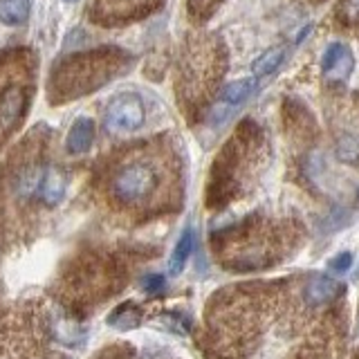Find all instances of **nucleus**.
<instances>
[{"instance_id":"f3484780","label":"nucleus","mask_w":359,"mask_h":359,"mask_svg":"<svg viewBox=\"0 0 359 359\" xmlns=\"http://www.w3.org/2000/svg\"><path fill=\"white\" fill-rule=\"evenodd\" d=\"M351 265H353V254L351 252H341L339 256H334L330 261V269H332V272H339V274L348 272Z\"/></svg>"},{"instance_id":"4468645a","label":"nucleus","mask_w":359,"mask_h":359,"mask_svg":"<svg viewBox=\"0 0 359 359\" xmlns=\"http://www.w3.org/2000/svg\"><path fill=\"white\" fill-rule=\"evenodd\" d=\"M285 59V48H272L267 50L263 56H258L254 61L252 70H254V79H263V76H269L272 72H276V67L283 63Z\"/></svg>"},{"instance_id":"7ed1b4c3","label":"nucleus","mask_w":359,"mask_h":359,"mask_svg":"<svg viewBox=\"0 0 359 359\" xmlns=\"http://www.w3.org/2000/svg\"><path fill=\"white\" fill-rule=\"evenodd\" d=\"M146 119L144 104L137 95H119L110 101V106L106 110L104 126L112 135H123V133H135L142 128V123Z\"/></svg>"},{"instance_id":"9b49d317","label":"nucleus","mask_w":359,"mask_h":359,"mask_svg":"<svg viewBox=\"0 0 359 359\" xmlns=\"http://www.w3.org/2000/svg\"><path fill=\"white\" fill-rule=\"evenodd\" d=\"M337 27L359 36V0H339L334 7Z\"/></svg>"},{"instance_id":"9d476101","label":"nucleus","mask_w":359,"mask_h":359,"mask_svg":"<svg viewBox=\"0 0 359 359\" xmlns=\"http://www.w3.org/2000/svg\"><path fill=\"white\" fill-rule=\"evenodd\" d=\"M29 11V0H0V22L7 27H18L27 22Z\"/></svg>"},{"instance_id":"f257e3e1","label":"nucleus","mask_w":359,"mask_h":359,"mask_svg":"<svg viewBox=\"0 0 359 359\" xmlns=\"http://www.w3.org/2000/svg\"><path fill=\"white\" fill-rule=\"evenodd\" d=\"M157 187V173L149 162H130L121 166L117 175L112 177L110 191L121 205H137L146 200Z\"/></svg>"},{"instance_id":"dca6fc26","label":"nucleus","mask_w":359,"mask_h":359,"mask_svg":"<svg viewBox=\"0 0 359 359\" xmlns=\"http://www.w3.org/2000/svg\"><path fill=\"white\" fill-rule=\"evenodd\" d=\"M166 285V280L162 274H149V276H144L142 280V287L149 292V294H155V292H162Z\"/></svg>"},{"instance_id":"20e7f679","label":"nucleus","mask_w":359,"mask_h":359,"mask_svg":"<svg viewBox=\"0 0 359 359\" xmlns=\"http://www.w3.org/2000/svg\"><path fill=\"white\" fill-rule=\"evenodd\" d=\"M27 110V88L9 83L0 90V133L14 130Z\"/></svg>"},{"instance_id":"f8f14e48","label":"nucleus","mask_w":359,"mask_h":359,"mask_svg":"<svg viewBox=\"0 0 359 359\" xmlns=\"http://www.w3.org/2000/svg\"><path fill=\"white\" fill-rule=\"evenodd\" d=\"M43 173H45V168L39 162H34V164L22 168L16 177V194L20 198H29V196L36 194V191L41 189V182H43Z\"/></svg>"},{"instance_id":"423d86ee","label":"nucleus","mask_w":359,"mask_h":359,"mask_svg":"<svg viewBox=\"0 0 359 359\" xmlns=\"http://www.w3.org/2000/svg\"><path fill=\"white\" fill-rule=\"evenodd\" d=\"M353 65H355L353 52L348 50L346 45L334 43L323 54V59H321V72H323V79L328 83H344L346 79L351 76Z\"/></svg>"},{"instance_id":"0eeeda50","label":"nucleus","mask_w":359,"mask_h":359,"mask_svg":"<svg viewBox=\"0 0 359 359\" xmlns=\"http://www.w3.org/2000/svg\"><path fill=\"white\" fill-rule=\"evenodd\" d=\"M339 283L332 280L330 276H323V274H314L306 287H303V299H306L308 306L317 308L323 306V303H330L337 294H339Z\"/></svg>"},{"instance_id":"2eb2a0df","label":"nucleus","mask_w":359,"mask_h":359,"mask_svg":"<svg viewBox=\"0 0 359 359\" xmlns=\"http://www.w3.org/2000/svg\"><path fill=\"white\" fill-rule=\"evenodd\" d=\"M108 323L112 325V328H119V330L135 328V325H140V312L133 310L130 306H123V308H119L110 314Z\"/></svg>"},{"instance_id":"6e6552de","label":"nucleus","mask_w":359,"mask_h":359,"mask_svg":"<svg viewBox=\"0 0 359 359\" xmlns=\"http://www.w3.org/2000/svg\"><path fill=\"white\" fill-rule=\"evenodd\" d=\"M95 142V121L90 117H79L70 133H67L65 149L70 155H83L90 151V146Z\"/></svg>"},{"instance_id":"1a4fd4ad","label":"nucleus","mask_w":359,"mask_h":359,"mask_svg":"<svg viewBox=\"0 0 359 359\" xmlns=\"http://www.w3.org/2000/svg\"><path fill=\"white\" fill-rule=\"evenodd\" d=\"M41 198L48 207H56L65 198V175L61 168L56 166L45 168L41 182Z\"/></svg>"},{"instance_id":"f03ea898","label":"nucleus","mask_w":359,"mask_h":359,"mask_svg":"<svg viewBox=\"0 0 359 359\" xmlns=\"http://www.w3.org/2000/svg\"><path fill=\"white\" fill-rule=\"evenodd\" d=\"M332 130L341 160L359 164V99H353V104H339L332 117Z\"/></svg>"},{"instance_id":"ddd939ff","label":"nucleus","mask_w":359,"mask_h":359,"mask_svg":"<svg viewBox=\"0 0 359 359\" xmlns=\"http://www.w3.org/2000/svg\"><path fill=\"white\" fill-rule=\"evenodd\" d=\"M194 247H196V231L187 227L182 231V236H180V241L175 245V250L171 254V263H168V267H171V274H180L184 269L187 261H189V256L191 252H194Z\"/></svg>"},{"instance_id":"39448f33","label":"nucleus","mask_w":359,"mask_h":359,"mask_svg":"<svg viewBox=\"0 0 359 359\" xmlns=\"http://www.w3.org/2000/svg\"><path fill=\"white\" fill-rule=\"evenodd\" d=\"M254 88H256V79H238V81L224 86V90L220 93L218 104L211 112L213 123H220V121L227 119L231 115V110H236L241 104H245V101L252 97Z\"/></svg>"}]
</instances>
